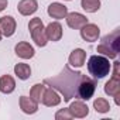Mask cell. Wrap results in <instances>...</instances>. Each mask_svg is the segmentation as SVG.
I'll use <instances>...</instances> for the list:
<instances>
[{
	"instance_id": "cell-1",
	"label": "cell",
	"mask_w": 120,
	"mask_h": 120,
	"mask_svg": "<svg viewBox=\"0 0 120 120\" xmlns=\"http://www.w3.org/2000/svg\"><path fill=\"white\" fill-rule=\"evenodd\" d=\"M83 78V74L79 71H74L69 68V65L64 67L61 74L52 76V78H45L44 83L47 86H51L56 92H59L64 96V102H69L74 98H78V86Z\"/></svg>"
},
{
	"instance_id": "cell-2",
	"label": "cell",
	"mask_w": 120,
	"mask_h": 120,
	"mask_svg": "<svg viewBox=\"0 0 120 120\" xmlns=\"http://www.w3.org/2000/svg\"><path fill=\"white\" fill-rule=\"evenodd\" d=\"M96 52L109 59H114L120 52V30L116 28L113 33L105 35L100 40V44L98 45Z\"/></svg>"
},
{
	"instance_id": "cell-3",
	"label": "cell",
	"mask_w": 120,
	"mask_h": 120,
	"mask_svg": "<svg viewBox=\"0 0 120 120\" xmlns=\"http://www.w3.org/2000/svg\"><path fill=\"white\" fill-rule=\"evenodd\" d=\"M88 71L95 79H102L107 76L112 71V64L109 62V58L103 55H92L88 59Z\"/></svg>"
},
{
	"instance_id": "cell-4",
	"label": "cell",
	"mask_w": 120,
	"mask_h": 120,
	"mask_svg": "<svg viewBox=\"0 0 120 120\" xmlns=\"http://www.w3.org/2000/svg\"><path fill=\"white\" fill-rule=\"evenodd\" d=\"M28 30H30V34H31V38L33 41L35 42V45L38 47H45L47 42H48V38L45 35V27H44V23L40 17H34L30 20L28 23Z\"/></svg>"
},
{
	"instance_id": "cell-5",
	"label": "cell",
	"mask_w": 120,
	"mask_h": 120,
	"mask_svg": "<svg viewBox=\"0 0 120 120\" xmlns=\"http://www.w3.org/2000/svg\"><path fill=\"white\" fill-rule=\"evenodd\" d=\"M96 86H98L96 79H92V78L83 75V78L78 86V99H81V100L92 99L96 92Z\"/></svg>"
},
{
	"instance_id": "cell-6",
	"label": "cell",
	"mask_w": 120,
	"mask_h": 120,
	"mask_svg": "<svg viewBox=\"0 0 120 120\" xmlns=\"http://www.w3.org/2000/svg\"><path fill=\"white\" fill-rule=\"evenodd\" d=\"M81 30V37L85 40V41H88V42H95V41H98V38H99V35H100V28L96 26V24H93V23H86L83 27H81L79 28Z\"/></svg>"
},
{
	"instance_id": "cell-7",
	"label": "cell",
	"mask_w": 120,
	"mask_h": 120,
	"mask_svg": "<svg viewBox=\"0 0 120 120\" xmlns=\"http://www.w3.org/2000/svg\"><path fill=\"white\" fill-rule=\"evenodd\" d=\"M41 103L48 106V107L58 106L61 103V96H59L58 92L55 89H52L51 86H45V90H44L42 98H41Z\"/></svg>"
},
{
	"instance_id": "cell-8",
	"label": "cell",
	"mask_w": 120,
	"mask_h": 120,
	"mask_svg": "<svg viewBox=\"0 0 120 120\" xmlns=\"http://www.w3.org/2000/svg\"><path fill=\"white\" fill-rule=\"evenodd\" d=\"M69 112L72 114V117H76V119H83L89 114V107L88 105L81 100V99H75L71 105H69Z\"/></svg>"
},
{
	"instance_id": "cell-9",
	"label": "cell",
	"mask_w": 120,
	"mask_h": 120,
	"mask_svg": "<svg viewBox=\"0 0 120 120\" xmlns=\"http://www.w3.org/2000/svg\"><path fill=\"white\" fill-rule=\"evenodd\" d=\"M47 13L51 19H55V20H62L67 17L68 14V7L62 3H58V2H54L48 6L47 9Z\"/></svg>"
},
{
	"instance_id": "cell-10",
	"label": "cell",
	"mask_w": 120,
	"mask_h": 120,
	"mask_svg": "<svg viewBox=\"0 0 120 120\" xmlns=\"http://www.w3.org/2000/svg\"><path fill=\"white\" fill-rule=\"evenodd\" d=\"M65 19H67L68 27L72 28V30H79V28L83 27L86 23H89L88 19H86V16H83V14H81V13H76V11L68 13Z\"/></svg>"
},
{
	"instance_id": "cell-11",
	"label": "cell",
	"mask_w": 120,
	"mask_h": 120,
	"mask_svg": "<svg viewBox=\"0 0 120 120\" xmlns=\"http://www.w3.org/2000/svg\"><path fill=\"white\" fill-rule=\"evenodd\" d=\"M17 28V23L14 20V17L11 16H4L0 19V31L4 37H11L16 33Z\"/></svg>"
},
{
	"instance_id": "cell-12",
	"label": "cell",
	"mask_w": 120,
	"mask_h": 120,
	"mask_svg": "<svg viewBox=\"0 0 120 120\" xmlns=\"http://www.w3.org/2000/svg\"><path fill=\"white\" fill-rule=\"evenodd\" d=\"M62 34H64V31H62V26L59 24L58 21H52V23H49L47 27H45V35H47V38H48V41H59L62 38Z\"/></svg>"
},
{
	"instance_id": "cell-13",
	"label": "cell",
	"mask_w": 120,
	"mask_h": 120,
	"mask_svg": "<svg viewBox=\"0 0 120 120\" xmlns=\"http://www.w3.org/2000/svg\"><path fill=\"white\" fill-rule=\"evenodd\" d=\"M14 51H16V55L20 56L21 59H31L34 56V54H35L34 47L27 41H21V42L16 44Z\"/></svg>"
},
{
	"instance_id": "cell-14",
	"label": "cell",
	"mask_w": 120,
	"mask_h": 120,
	"mask_svg": "<svg viewBox=\"0 0 120 120\" xmlns=\"http://www.w3.org/2000/svg\"><path fill=\"white\" fill-rule=\"evenodd\" d=\"M17 10L21 16H31L38 10L37 0H20L17 4Z\"/></svg>"
},
{
	"instance_id": "cell-15",
	"label": "cell",
	"mask_w": 120,
	"mask_h": 120,
	"mask_svg": "<svg viewBox=\"0 0 120 120\" xmlns=\"http://www.w3.org/2000/svg\"><path fill=\"white\" fill-rule=\"evenodd\" d=\"M68 61H69V65H72L75 68H81V67H83V64L86 61V52L82 48H75L71 52Z\"/></svg>"
},
{
	"instance_id": "cell-16",
	"label": "cell",
	"mask_w": 120,
	"mask_h": 120,
	"mask_svg": "<svg viewBox=\"0 0 120 120\" xmlns=\"http://www.w3.org/2000/svg\"><path fill=\"white\" fill-rule=\"evenodd\" d=\"M19 103H20V109L26 114H34L38 110V103L33 100L30 96H20Z\"/></svg>"
},
{
	"instance_id": "cell-17",
	"label": "cell",
	"mask_w": 120,
	"mask_h": 120,
	"mask_svg": "<svg viewBox=\"0 0 120 120\" xmlns=\"http://www.w3.org/2000/svg\"><path fill=\"white\" fill-rule=\"evenodd\" d=\"M16 89V81L11 75H3L0 76V92L2 93H11Z\"/></svg>"
},
{
	"instance_id": "cell-18",
	"label": "cell",
	"mask_w": 120,
	"mask_h": 120,
	"mask_svg": "<svg viewBox=\"0 0 120 120\" xmlns=\"http://www.w3.org/2000/svg\"><path fill=\"white\" fill-rule=\"evenodd\" d=\"M105 93L114 98L117 95H120V79L119 78H110L106 83H105Z\"/></svg>"
},
{
	"instance_id": "cell-19",
	"label": "cell",
	"mask_w": 120,
	"mask_h": 120,
	"mask_svg": "<svg viewBox=\"0 0 120 120\" xmlns=\"http://www.w3.org/2000/svg\"><path fill=\"white\" fill-rule=\"evenodd\" d=\"M14 74H16V76H17L19 79L26 81V79H28V78L31 76V68H30V65L20 62V64H16V67H14Z\"/></svg>"
},
{
	"instance_id": "cell-20",
	"label": "cell",
	"mask_w": 120,
	"mask_h": 120,
	"mask_svg": "<svg viewBox=\"0 0 120 120\" xmlns=\"http://www.w3.org/2000/svg\"><path fill=\"white\" fill-rule=\"evenodd\" d=\"M44 90H45V83H35L30 89V98L33 100H35L37 103H41V98H42Z\"/></svg>"
},
{
	"instance_id": "cell-21",
	"label": "cell",
	"mask_w": 120,
	"mask_h": 120,
	"mask_svg": "<svg viewBox=\"0 0 120 120\" xmlns=\"http://www.w3.org/2000/svg\"><path fill=\"white\" fill-rule=\"evenodd\" d=\"M81 6L86 13H96L100 9V0H81Z\"/></svg>"
},
{
	"instance_id": "cell-22",
	"label": "cell",
	"mask_w": 120,
	"mask_h": 120,
	"mask_svg": "<svg viewBox=\"0 0 120 120\" xmlns=\"http://www.w3.org/2000/svg\"><path fill=\"white\" fill-rule=\"evenodd\" d=\"M93 109L98 113H107L110 110V103L109 100H106L105 98H98L93 102Z\"/></svg>"
},
{
	"instance_id": "cell-23",
	"label": "cell",
	"mask_w": 120,
	"mask_h": 120,
	"mask_svg": "<svg viewBox=\"0 0 120 120\" xmlns=\"http://www.w3.org/2000/svg\"><path fill=\"white\" fill-rule=\"evenodd\" d=\"M55 119L56 120H71L72 119V114L69 112V109H59L56 113H55Z\"/></svg>"
},
{
	"instance_id": "cell-24",
	"label": "cell",
	"mask_w": 120,
	"mask_h": 120,
	"mask_svg": "<svg viewBox=\"0 0 120 120\" xmlns=\"http://www.w3.org/2000/svg\"><path fill=\"white\" fill-rule=\"evenodd\" d=\"M119 69H120V62L119 61H114L113 62V78H119L120 79V75H119Z\"/></svg>"
},
{
	"instance_id": "cell-25",
	"label": "cell",
	"mask_w": 120,
	"mask_h": 120,
	"mask_svg": "<svg viewBox=\"0 0 120 120\" xmlns=\"http://www.w3.org/2000/svg\"><path fill=\"white\" fill-rule=\"evenodd\" d=\"M7 4H9L7 0H0V11H3V10L7 7Z\"/></svg>"
},
{
	"instance_id": "cell-26",
	"label": "cell",
	"mask_w": 120,
	"mask_h": 120,
	"mask_svg": "<svg viewBox=\"0 0 120 120\" xmlns=\"http://www.w3.org/2000/svg\"><path fill=\"white\" fill-rule=\"evenodd\" d=\"M2 37H3V34H2V31H0V41H2Z\"/></svg>"
},
{
	"instance_id": "cell-27",
	"label": "cell",
	"mask_w": 120,
	"mask_h": 120,
	"mask_svg": "<svg viewBox=\"0 0 120 120\" xmlns=\"http://www.w3.org/2000/svg\"><path fill=\"white\" fill-rule=\"evenodd\" d=\"M67 2H71V0H67Z\"/></svg>"
}]
</instances>
